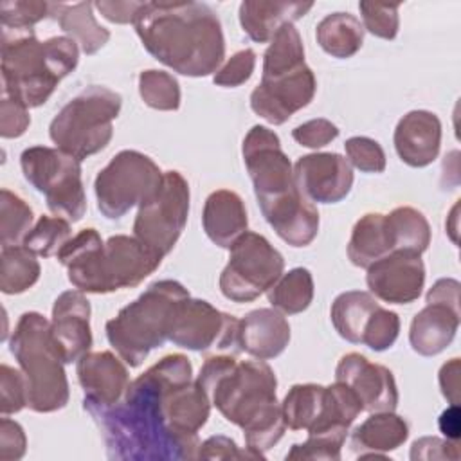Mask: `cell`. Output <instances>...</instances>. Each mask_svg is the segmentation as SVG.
<instances>
[{
	"instance_id": "6da1fadb",
	"label": "cell",
	"mask_w": 461,
	"mask_h": 461,
	"mask_svg": "<svg viewBox=\"0 0 461 461\" xmlns=\"http://www.w3.org/2000/svg\"><path fill=\"white\" fill-rule=\"evenodd\" d=\"M191 375L193 366L185 355H166L130 382L115 405L88 411L101 429L110 459L175 461L198 457V438L178 434L164 409L167 387L176 380L193 378Z\"/></svg>"
},
{
	"instance_id": "7a4b0ae2",
	"label": "cell",
	"mask_w": 461,
	"mask_h": 461,
	"mask_svg": "<svg viewBox=\"0 0 461 461\" xmlns=\"http://www.w3.org/2000/svg\"><path fill=\"white\" fill-rule=\"evenodd\" d=\"M196 382L223 418L243 430L247 448L263 454L285 434L286 423L277 403L272 367L258 360L236 362L234 355L205 358Z\"/></svg>"
},
{
	"instance_id": "3957f363",
	"label": "cell",
	"mask_w": 461,
	"mask_h": 461,
	"mask_svg": "<svg viewBox=\"0 0 461 461\" xmlns=\"http://www.w3.org/2000/svg\"><path fill=\"white\" fill-rule=\"evenodd\" d=\"M133 25L144 49L182 76H209L223 61L221 23L207 4L142 2Z\"/></svg>"
},
{
	"instance_id": "277c9868",
	"label": "cell",
	"mask_w": 461,
	"mask_h": 461,
	"mask_svg": "<svg viewBox=\"0 0 461 461\" xmlns=\"http://www.w3.org/2000/svg\"><path fill=\"white\" fill-rule=\"evenodd\" d=\"M79 59L77 43L70 36L40 41L31 31H5L2 36V92L27 108L41 106L58 83Z\"/></svg>"
},
{
	"instance_id": "5b68a950",
	"label": "cell",
	"mask_w": 461,
	"mask_h": 461,
	"mask_svg": "<svg viewBox=\"0 0 461 461\" xmlns=\"http://www.w3.org/2000/svg\"><path fill=\"white\" fill-rule=\"evenodd\" d=\"M187 297L189 292L182 283L155 281L106 322L108 342L130 367H139L151 349L169 340L175 312Z\"/></svg>"
},
{
	"instance_id": "8992f818",
	"label": "cell",
	"mask_w": 461,
	"mask_h": 461,
	"mask_svg": "<svg viewBox=\"0 0 461 461\" xmlns=\"http://www.w3.org/2000/svg\"><path fill=\"white\" fill-rule=\"evenodd\" d=\"M9 349L27 380V407L34 412L63 409L68 402V382L50 321L38 312H25L16 322Z\"/></svg>"
},
{
	"instance_id": "52a82bcc",
	"label": "cell",
	"mask_w": 461,
	"mask_h": 461,
	"mask_svg": "<svg viewBox=\"0 0 461 461\" xmlns=\"http://www.w3.org/2000/svg\"><path fill=\"white\" fill-rule=\"evenodd\" d=\"M121 112V95L106 86L90 85L70 99L49 126L58 149L83 160L104 149L113 135V119Z\"/></svg>"
},
{
	"instance_id": "ba28073f",
	"label": "cell",
	"mask_w": 461,
	"mask_h": 461,
	"mask_svg": "<svg viewBox=\"0 0 461 461\" xmlns=\"http://www.w3.org/2000/svg\"><path fill=\"white\" fill-rule=\"evenodd\" d=\"M20 166L25 180L45 196L50 212L72 223L85 216L81 160L58 148L31 146L22 151Z\"/></svg>"
},
{
	"instance_id": "9c48e42d",
	"label": "cell",
	"mask_w": 461,
	"mask_h": 461,
	"mask_svg": "<svg viewBox=\"0 0 461 461\" xmlns=\"http://www.w3.org/2000/svg\"><path fill=\"white\" fill-rule=\"evenodd\" d=\"M164 173L144 153L119 151L95 176L97 209L110 220L122 218L131 207L151 198L162 184Z\"/></svg>"
},
{
	"instance_id": "30bf717a",
	"label": "cell",
	"mask_w": 461,
	"mask_h": 461,
	"mask_svg": "<svg viewBox=\"0 0 461 461\" xmlns=\"http://www.w3.org/2000/svg\"><path fill=\"white\" fill-rule=\"evenodd\" d=\"M283 268L281 252L265 236L247 230L230 245L229 263L220 274V290L234 303L254 301L283 276Z\"/></svg>"
},
{
	"instance_id": "8fae6325",
	"label": "cell",
	"mask_w": 461,
	"mask_h": 461,
	"mask_svg": "<svg viewBox=\"0 0 461 461\" xmlns=\"http://www.w3.org/2000/svg\"><path fill=\"white\" fill-rule=\"evenodd\" d=\"M162 258L135 236H110L88 261L85 290L86 294H108L133 288L160 267Z\"/></svg>"
},
{
	"instance_id": "7c38bea8",
	"label": "cell",
	"mask_w": 461,
	"mask_h": 461,
	"mask_svg": "<svg viewBox=\"0 0 461 461\" xmlns=\"http://www.w3.org/2000/svg\"><path fill=\"white\" fill-rule=\"evenodd\" d=\"M189 212V184L178 171H166L157 193L139 205L133 236L166 256L176 245Z\"/></svg>"
},
{
	"instance_id": "4fadbf2b",
	"label": "cell",
	"mask_w": 461,
	"mask_h": 461,
	"mask_svg": "<svg viewBox=\"0 0 461 461\" xmlns=\"http://www.w3.org/2000/svg\"><path fill=\"white\" fill-rule=\"evenodd\" d=\"M241 151L259 209L299 191L292 164L281 149L276 131L259 124L252 126L243 139Z\"/></svg>"
},
{
	"instance_id": "5bb4252c",
	"label": "cell",
	"mask_w": 461,
	"mask_h": 461,
	"mask_svg": "<svg viewBox=\"0 0 461 461\" xmlns=\"http://www.w3.org/2000/svg\"><path fill=\"white\" fill-rule=\"evenodd\" d=\"M240 321L229 313L216 310L203 299H184L173 317L169 340L175 346L205 351L216 348L220 351L240 353L238 340Z\"/></svg>"
},
{
	"instance_id": "9a60e30c",
	"label": "cell",
	"mask_w": 461,
	"mask_h": 461,
	"mask_svg": "<svg viewBox=\"0 0 461 461\" xmlns=\"http://www.w3.org/2000/svg\"><path fill=\"white\" fill-rule=\"evenodd\" d=\"M459 328V283L438 279L427 292V306L421 308L409 330V342L418 355L434 357L456 337Z\"/></svg>"
},
{
	"instance_id": "2e32d148",
	"label": "cell",
	"mask_w": 461,
	"mask_h": 461,
	"mask_svg": "<svg viewBox=\"0 0 461 461\" xmlns=\"http://www.w3.org/2000/svg\"><path fill=\"white\" fill-rule=\"evenodd\" d=\"M315 90L317 81L313 70L304 63L295 70L261 77V83L250 94V108L267 122L277 126L308 106Z\"/></svg>"
},
{
	"instance_id": "e0dca14e",
	"label": "cell",
	"mask_w": 461,
	"mask_h": 461,
	"mask_svg": "<svg viewBox=\"0 0 461 461\" xmlns=\"http://www.w3.org/2000/svg\"><path fill=\"white\" fill-rule=\"evenodd\" d=\"M421 254L394 250L369 265L366 283L369 292L391 304H409L416 301L425 285V267Z\"/></svg>"
},
{
	"instance_id": "ac0fdd59",
	"label": "cell",
	"mask_w": 461,
	"mask_h": 461,
	"mask_svg": "<svg viewBox=\"0 0 461 461\" xmlns=\"http://www.w3.org/2000/svg\"><path fill=\"white\" fill-rule=\"evenodd\" d=\"M294 180L301 194L317 203H337L353 185L351 164L339 153H310L294 166Z\"/></svg>"
},
{
	"instance_id": "d6986e66",
	"label": "cell",
	"mask_w": 461,
	"mask_h": 461,
	"mask_svg": "<svg viewBox=\"0 0 461 461\" xmlns=\"http://www.w3.org/2000/svg\"><path fill=\"white\" fill-rule=\"evenodd\" d=\"M335 380L355 393L362 411L384 412L394 411L398 405V389L391 369L369 362L360 353H346L339 360Z\"/></svg>"
},
{
	"instance_id": "ffe728a7",
	"label": "cell",
	"mask_w": 461,
	"mask_h": 461,
	"mask_svg": "<svg viewBox=\"0 0 461 461\" xmlns=\"http://www.w3.org/2000/svg\"><path fill=\"white\" fill-rule=\"evenodd\" d=\"M50 333L65 364L77 362L92 348L90 303L81 290H67L52 306Z\"/></svg>"
},
{
	"instance_id": "44dd1931",
	"label": "cell",
	"mask_w": 461,
	"mask_h": 461,
	"mask_svg": "<svg viewBox=\"0 0 461 461\" xmlns=\"http://www.w3.org/2000/svg\"><path fill=\"white\" fill-rule=\"evenodd\" d=\"M77 380L85 393L86 411L115 405L130 385L126 366L112 351L83 355L77 360Z\"/></svg>"
},
{
	"instance_id": "7402d4cb",
	"label": "cell",
	"mask_w": 461,
	"mask_h": 461,
	"mask_svg": "<svg viewBox=\"0 0 461 461\" xmlns=\"http://www.w3.org/2000/svg\"><path fill=\"white\" fill-rule=\"evenodd\" d=\"M441 144V122L429 110L405 113L394 130V149L411 167H425L436 160Z\"/></svg>"
},
{
	"instance_id": "603a6c76",
	"label": "cell",
	"mask_w": 461,
	"mask_h": 461,
	"mask_svg": "<svg viewBox=\"0 0 461 461\" xmlns=\"http://www.w3.org/2000/svg\"><path fill=\"white\" fill-rule=\"evenodd\" d=\"M238 340L241 351L268 360L281 355L288 346L290 324L276 308L252 310L240 321Z\"/></svg>"
},
{
	"instance_id": "cb8c5ba5",
	"label": "cell",
	"mask_w": 461,
	"mask_h": 461,
	"mask_svg": "<svg viewBox=\"0 0 461 461\" xmlns=\"http://www.w3.org/2000/svg\"><path fill=\"white\" fill-rule=\"evenodd\" d=\"M247 223L245 203L238 193L218 189L207 196L202 225L212 243L221 249H230V245L247 232Z\"/></svg>"
},
{
	"instance_id": "d4e9b609",
	"label": "cell",
	"mask_w": 461,
	"mask_h": 461,
	"mask_svg": "<svg viewBox=\"0 0 461 461\" xmlns=\"http://www.w3.org/2000/svg\"><path fill=\"white\" fill-rule=\"evenodd\" d=\"M312 7V2L247 0L240 5V23L252 41L267 43L281 27L294 23Z\"/></svg>"
},
{
	"instance_id": "484cf974",
	"label": "cell",
	"mask_w": 461,
	"mask_h": 461,
	"mask_svg": "<svg viewBox=\"0 0 461 461\" xmlns=\"http://www.w3.org/2000/svg\"><path fill=\"white\" fill-rule=\"evenodd\" d=\"M409 438L407 421L393 411L375 412L362 421L351 434V448L364 457H382L385 452L396 450Z\"/></svg>"
},
{
	"instance_id": "4316f807",
	"label": "cell",
	"mask_w": 461,
	"mask_h": 461,
	"mask_svg": "<svg viewBox=\"0 0 461 461\" xmlns=\"http://www.w3.org/2000/svg\"><path fill=\"white\" fill-rule=\"evenodd\" d=\"M49 16H52L67 34H70L85 54H95L101 47H104L110 32L97 23L92 13L94 5L90 2H49Z\"/></svg>"
},
{
	"instance_id": "83f0119b",
	"label": "cell",
	"mask_w": 461,
	"mask_h": 461,
	"mask_svg": "<svg viewBox=\"0 0 461 461\" xmlns=\"http://www.w3.org/2000/svg\"><path fill=\"white\" fill-rule=\"evenodd\" d=\"M393 252L385 214L367 212L353 227L348 243V258L355 267L367 268Z\"/></svg>"
},
{
	"instance_id": "f1b7e54d",
	"label": "cell",
	"mask_w": 461,
	"mask_h": 461,
	"mask_svg": "<svg viewBox=\"0 0 461 461\" xmlns=\"http://www.w3.org/2000/svg\"><path fill=\"white\" fill-rule=\"evenodd\" d=\"M378 301L371 292L349 290L335 297L331 304V322L337 333L353 344H362L364 330L378 308Z\"/></svg>"
},
{
	"instance_id": "f546056e",
	"label": "cell",
	"mask_w": 461,
	"mask_h": 461,
	"mask_svg": "<svg viewBox=\"0 0 461 461\" xmlns=\"http://www.w3.org/2000/svg\"><path fill=\"white\" fill-rule=\"evenodd\" d=\"M315 38L326 54L344 59L357 54L362 47L364 27L349 13H333L317 23Z\"/></svg>"
},
{
	"instance_id": "4dcf8cb0",
	"label": "cell",
	"mask_w": 461,
	"mask_h": 461,
	"mask_svg": "<svg viewBox=\"0 0 461 461\" xmlns=\"http://www.w3.org/2000/svg\"><path fill=\"white\" fill-rule=\"evenodd\" d=\"M326 407V387L319 384H295L286 393L281 411L288 429L310 430Z\"/></svg>"
},
{
	"instance_id": "1f68e13d",
	"label": "cell",
	"mask_w": 461,
	"mask_h": 461,
	"mask_svg": "<svg viewBox=\"0 0 461 461\" xmlns=\"http://www.w3.org/2000/svg\"><path fill=\"white\" fill-rule=\"evenodd\" d=\"M389 238L394 250L421 254L430 243V227L427 218L414 207L402 205L385 214Z\"/></svg>"
},
{
	"instance_id": "d6a6232c",
	"label": "cell",
	"mask_w": 461,
	"mask_h": 461,
	"mask_svg": "<svg viewBox=\"0 0 461 461\" xmlns=\"http://www.w3.org/2000/svg\"><path fill=\"white\" fill-rule=\"evenodd\" d=\"M0 258V290L4 294H22L40 279L41 268L36 254L25 245L2 247Z\"/></svg>"
},
{
	"instance_id": "836d02e7",
	"label": "cell",
	"mask_w": 461,
	"mask_h": 461,
	"mask_svg": "<svg viewBox=\"0 0 461 461\" xmlns=\"http://www.w3.org/2000/svg\"><path fill=\"white\" fill-rule=\"evenodd\" d=\"M267 295L268 303L281 313H301L313 299V277L308 268H292L267 290Z\"/></svg>"
},
{
	"instance_id": "e575fe53",
	"label": "cell",
	"mask_w": 461,
	"mask_h": 461,
	"mask_svg": "<svg viewBox=\"0 0 461 461\" xmlns=\"http://www.w3.org/2000/svg\"><path fill=\"white\" fill-rule=\"evenodd\" d=\"M304 65V47L303 40L294 27L288 23L277 31V34L270 40L268 49L263 56V76L272 77Z\"/></svg>"
},
{
	"instance_id": "d590c367",
	"label": "cell",
	"mask_w": 461,
	"mask_h": 461,
	"mask_svg": "<svg viewBox=\"0 0 461 461\" xmlns=\"http://www.w3.org/2000/svg\"><path fill=\"white\" fill-rule=\"evenodd\" d=\"M32 209L29 203L14 194L9 189L0 193V241L2 247H13L20 241L23 243L25 236L32 229Z\"/></svg>"
},
{
	"instance_id": "8d00e7d4",
	"label": "cell",
	"mask_w": 461,
	"mask_h": 461,
	"mask_svg": "<svg viewBox=\"0 0 461 461\" xmlns=\"http://www.w3.org/2000/svg\"><path fill=\"white\" fill-rule=\"evenodd\" d=\"M70 240V221L59 216H40L34 227L25 236L23 243L36 256L50 258L58 256L59 250Z\"/></svg>"
},
{
	"instance_id": "74e56055",
	"label": "cell",
	"mask_w": 461,
	"mask_h": 461,
	"mask_svg": "<svg viewBox=\"0 0 461 461\" xmlns=\"http://www.w3.org/2000/svg\"><path fill=\"white\" fill-rule=\"evenodd\" d=\"M139 94L142 101L155 110L171 112L180 106L178 81L164 70H142L139 76Z\"/></svg>"
},
{
	"instance_id": "f35d334b",
	"label": "cell",
	"mask_w": 461,
	"mask_h": 461,
	"mask_svg": "<svg viewBox=\"0 0 461 461\" xmlns=\"http://www.w3.org/2000/svg\"><path fill=\"white\" fill-rule=\"evenodd\" d=\"M50 5L41 0L0 2V22L5 31H31L34 23L49 16Z\"/></svg>"
},
{
	"instance_id": "ab89813d",
	"label": "cell",
	"mask_w": 461,
	"mask_h": 461,
	"mask_svg": "<svg viewBox=\"0 0 461 461\" xmlns=\"http://www.w3.org/2000/svg\"><path fill=\"white\" fill-rule=\"evenodd\" d=\"M398 7V4L360 2L358 9L362 13V27L382 40L396 38L400 27Z\"/></svg>"
},
{
	"instance_id": "60d3db41",
	"label": "cell",
	"mask_w": 461,
	"mask_h": 461,
	"mask_svg": "<svg viewBox=\"0 0 461 461\" xmlns=\"http://www.w3.org/2000/svg\"><path fill=\"white\" fill-rule=\"evenodd\" d=\"M398 333H400L398 313L378 306L364 330L362 344H366L373 351H384L394 344V340L398 339Z\"/></svg>"
},
{
	"instance_id": "b9f144b4",
	"label": "cell",
	"mask_w": 461,
	"mask_h": 461,
	"mask_svg": "<svg viewBox=\"0 0 461 461\" xmlns=\"http://www.w3.org/2000/svg\"><path fill=\"white\" fill-rule=\"evenodd\" d=\"M344 148L348 162L362 173H382L385 169V153L376 140L369 137H351L344 142Z\"/></svg>"
},
{
	"instance_id": "7bdbcfd3",
	"label": "cell",
	"mask_w": 461,
	"mask_h": 461,
	"mask_svg": "<svg viewBox=\"0 0 461 461\" xmlns=\"http://www.w3.org/2000/svg\"><path fill=\"white\" fill-rule=\"evenodd\" d=\"M27 407V380L22 371L2 364L0 366V411L2 416L20 412Z\"/></svg>"
},
{
	"instance_id": "ee69618b",
	"label": "cell",
	"mask_w": 461,
	"mask_h": 461,
	"mask_svg": "<svg viewBox=\"0 0 461 461\" xmlns=\"http://www.w3.org/2000/svg\"><path fill=\"white\" fill-rule=\"evenodd\" d=\"M256 67V54L252 49H243L232 54L212 76V81L218 86L234 88L243 85L254 72Z\"/></svg>"
},
{
	"instance_id": "f6af8a7d",
	"label": "cell",
	"mask_w": 461,
	"mask_h": 461,
	"mask_svg": "<svg viewBox=\"0 0 461 461\" xmlns=\"http://www.w3.org/2000/svg\"><path fill=\"white\" fill-rule=\"evenodd\" d=\"M29 108L9 94L2 92L0 99V135L4 139H16L25 133L31 124Z\"/></svg>"
},
{
	"instance_id": "bcb514c9",
	"label": "cell",
	"mask_w": 461,
	"mask_h": 461,
	"mask_svg": "<svg viewBox=\"0 0 461 461\" xmlns=\"http://www.w3.org/2000/svg\"><path fill=\"white\" fill-rule=\"evenodd\" d=\"M292 137L304 148H322L339 137V128L328 119H312L294 128Z\"/></svg>"
},
{
	"instance_id": "7dc6e473",
	"label": "cell",
	"mask_w": 461,
	"mask_h": 461,
	"mask_svg": "<svg viewBox=\"0 0 461 461\" xmlns=\"http://www.w3.org/2000/svg\"><path fill=\"white\" fill-rule=\"evenodd\" d=\"M200 459H263L265 454H258L250 448L240 450L234 439L227 436H211L198 447ZM196 457V459H198Z\"/></svg>"
},
{
	"instance_id": "c3c4849f",
	"label": "cell",
	"mask_w": 461,
	"mask_h": 461,
	"mask_svg": "<svg viewBox=\"0 0 461 461\" xmlns=\"http://www.w3.org/2000/svg\"><path fill=\"white\" fill-rule=\"evenodd\" d=\"M27 436L22 425L7 416L0 420V459L2 461H18L25 456Z\"/></svg>"
},
{
	"instance_id": "681fc988",
	"label": "cell",
	"mask_w": 461,
	"mask_h": 461,
	"mask_svg": "<svg viewBox=\"0 0 461 461\" xmlns=\"http://www.w3.org/2000/svg\"><path fill=\"white\" fill-rule=\"evenodd\" d=\"M411 459L418 461V459H452L457 461L459 459V448H457V441L452 439H441L436 436H425L420 438L412 443L411 447Z\"/></svg>"
},
{
	"instance_id": "f907efd6",
	"label": "cell",
	"mask_w": 461,
	"mask_h": 461,
	"mask_svg": "<svg viewBox=\"0 0 461 461\" xmlns=\"http://www.w3.org/2000/svg\"><path fill=\"white\" fill-rule=\"evenodd\" d=\"M99 13L112 23H133L142 2H95Z\"/></svg>"
},
{
	"instance_id": "816d5d0a",
	"label": "cell",
	"mask_w": 461,
	"mask_h": 461,
	"mask_svg": "<svg viewBox=\"0 0 461 461\" xmlns=\"http://www.w3.org/2000/svg\"><path fill=\"white\" fill-rule=\"evenodd\" d=\"M439 387L443 396L452 403H459V358H450L439 369Z\"/></svg>"
},
{
	"instance_id": "f5cc1de1",
	"label": "cell",
	"mask_w": 461,
	"mask_h": 461,
	"mask_svg": "<svg viewBox=\"0 0 461 461\" xmlns=\"http://www.w3.org/2000/svg\"><path fill=\"white\" fill-rule=\"evenodd\" d=\"M438 425L447 439L457 441V438H459V407L450 403V407L441 412Z\"/></svg>"
}]
</instances>
